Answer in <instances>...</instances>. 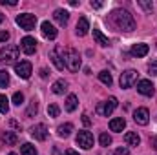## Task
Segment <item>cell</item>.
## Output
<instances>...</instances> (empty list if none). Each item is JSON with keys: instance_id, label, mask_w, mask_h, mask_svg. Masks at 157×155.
<instances>
[{"instance_id": "44", "label": "cell", "mask_w": 157, "mask_h": 155, "mask_svg": "<svg viewBox=\"0 0 157 155\" xmlns=\"http://www.w3.org/2000/svg\"><path fill=\"white\" fill-rule=\"evenodd\" d=\"M7 155H17V153H15V152H11V153H7Z\"/></svg>"}, {"instance_id": "35", "label": "cell", "mask_w": 157, "mask_h": 155, "mask_svg": "<svg viewBox=\"0 0 157 155\" xmlns=\"http://www.w3.org/2000/svg\"><path fill=\"white\" fill-rule=\"evenodd\" d=\"M9 31H0V42H7L9 40Z\"/></svg>"}, {"instance_id": "2", "label": "cell", "mask_w": 157, "mask_h": 155, "mask_svg": "<svg viewBox=\"0 0 157 155\" xmlns=\"http://www.w3.org/2000/svg\"><path fill=\"white\" fill-rule=\"evenodd\" d=\"M64 66L70 71H73V73H77L78 70H80L82 62H80V55H78L77 49H73V47L64 49Z\"/></svg>"}, {"instance_id": "31", "label": "cell", "mask_w": 157, "mask_h": 155, "mask_svg": "<svg viewBox=\"0 0 157 155\" xmlns=\"http://www.w3.org/2000/svg\"><path fill=\"white\" fill-rule=\"evenodd\" d=\"M99 142H101V146H110V144H112V137H110L108 133H101Z\"/></svg>"}, {"instance_id": "3", "label": "cell", "mask_w": 157, "mask_h": 155, "mask_svg": "<svg viewBox=\"0 0 157 155\" xmlns=\"http://www.w3.org/2000/svg\"><path fill=\"white\" fill-rule=\"evenodd\" d=\"M18 57H20V49L17 46H6L0 49V62L4 64H17Z\"/></svg>"}, {"instance_id": "37", "label": "cell", "mask_w": 157, "mask_h": 155, "mask_svg": "<svg viewBox=\"0 0 157 155\" xmlns=\"http://www.w3.org/2000/svg\"><path fill=\"white\" fill-rule=\"evenodd\" d=\"M0 4H2V6H17L15 0H0Z\"/></svg>"}, {"instance_id": "23", "label": "cell", "mask_w": 157, "mask_h": 155, "mask_svg": "<svg viewBox=\"0 0 157 155\" xmlns=\"http://www.w3.org/2000/svg\"><path fill=\"white\" fill-rule=\"evenodd\" d=\"M77 104H78V100H77V95H68V99H66V112H75L77 110Z\"/></svg>"}, {"instance_id": "13", "label": "cell", "mask_w": 157, "mask_h": 155, "mask_svg": "<svg viewBox=\"0 0 157 155\" xmlns=\"http://www.w3.org/2000/svg\"><path fill=\"white\" fill-rule=\"evenodd\" d=\"M31 137L37 141H46L48 139V128L44 124H35L31 128Z\"/></svg>"}, {"instance_id": "43", "label": "cell", "mask_w": 157, "mask_h": 155, "mask_svg": "<svg viewBox=\"0 0 157 155\" xmlns=\"http://www.w3.org/2000/svg\"><path fill=\"white\" fill-rule=\"evenodd\" d=\"M2 22H4V15L0 13V24H2Z\"/></svg>"}, {"instance_id": "14", "label": "cell", "mask_w": 157, "mask_h": 155, "mask_svg": "<svg viewBox=\"0 0 157 155\" xmlns=\"http://www.w3.org/2000/svg\"><path fill=\"white\" fill-rule=\"evenodd\" d=\"M40 31H42V35H44L46 39H51V40H53L55 37H57V29H55V26H53V24H49L48 20L40 24Z\"/></svg>"}, {"instance_id": "11", "label": "cell", "mask_w": 157, "mask_h": 155, "mask_svg": "<svg viewBox=\"0 0 157 155\" xmlns=\"http://www.w3.org/2000/svg\"><path fill=\"white\" fill-rule=\"evenodd\" d=\"M137 91L141 93V95H144V97H152L154 95V91H155V88H154V84L150 82V80H139L137 82Z\"/></svg>"}, {"instance_id": "41", "label": "cell", "mask_w": 157, "mask_h": 155, "mask_svg": "<svg viewBox=\"0 0 157 155\" xmlns=\"http://www.w3.org/2000/svg\"><path fill=\"white\" fill-rule=\"evenodd\" d=\"M40 77H42V78L48 77V70H46V68H42V70H40Z\"/></svg>"}, {"instance_id": "34", "label": "cell", "mask_w": 157, "mask_h": 155, "mask_svg": "<svg viewBox=\"0 0 157 155\" xmlns=\"http://www.w3.org/2000/svg\"><path fill=\"white\" fill-rule=\"evenodd\" d=\"M148 71H150L152 75H157V62H150V64H148Z\"/></svg>"}, {"instance_id": "33", "label": "cell", "mask_w": 157, "mask_h": 155, "mask_svg": "<svg viewBox=\"0 0 157 155\" xmlns=\"http://www.w3.org/2000/svg\"><path fill=\"white\" fill-rule=\"evenodd\" d=\"M137 4H139L144 11H152V7H154V6H152V2H146V0H139Z\"/></svg>"}, {"instance_id": "8", "label": "cell", "mask_w": 157, "mask_h": 155, "mask_svg": "<svg viewBox=\"0 0 157 155\" xmlns=\"http://www.w3.org/2000/svg\"><path fill=\"white\" fill-rule=\"evenodd\" d=\"M31 71H33V66L28 60H20V62L15 64V73L20 78H29L31 77Z\"/></svg>"}, {"instance_id": "28", "label": "cell", "mask_w": 157, "mask_h": 155, "mask_svg": "<svg viewBox=\"0 0 157 155\" xmlns=\"http://www.w3.org/2000/svg\"><path fill=\"white\" fill-rule=\"evenodd\" d=\"M9 112V100H7V97L6 95H0V113H7Z\"/></svg>"}, {"instance_id": "32", "label": "cell", "mask_w": 157, "mask_h": 155, "mask_svg": "<svg viewBox=\"0 0 157 155\" xmlns=\"http://www.w3.org/2000/svg\"><path fill=\"white\" fill-rule=\"evenodd\" d=\"M59 113H60V110H59L57 104H49L48 106V115L49 117H59Z\"/></svg>"}, {"instance_id": "26", "label": "cell", "mask_w": 157, "mask_h": 155, "mask_svg": "<svg viewBox=\"0 0 157 155\" xmlns=\"http://www.w3.org/2000/svg\"><path fill=\"white\" fill-rule=\"evenodd\" d=\"M99 80L102 82V84H106V86H112V82H113V78H112V73L110 71H101L99 73Z\"/></svg>"}, {"instance_id": "15", "label": "cell", "mask_w": 157, "mask_h": 155, "mask_svg": "<svg viewBox=\"0 0 157 155\" xmlns=\"http://www.w3.org/2000/svg\"><path fill=\"white\" fill-rule=\"evenodd\" d=\"M148 51H150V47H148V44H133L132 46V55L133 57H146L148 55Z\"/></svg>"}, {"instance_id": "16", "label": "cell", "mask_w": 157, "mask_h": 155, "mask_svg": "<svg viewBox=\"0 0 157 155\" xmlns=\"http://www.w3.org/2000/svg\"><path fill=\"white\" fill-rule=\"evenodd\" d=\"M53 18H55L60 26H66V24H68V20H70V13H68L66 9H55Z\"/></svg>"}, {"instance_id": "40", "label": "cell", "mask_w": 157, "mask_h": 155, "mask_svg": "<svg viewBox=\"0 0 157 155\" xmlns=\"http://www.w3.org/2000/svg\"><path fill=\"white\" fill-rule=\"evenodd\" d=\"M150 144L154 150H157V137H150Z\"/></svg>"}, {"instance_id": "36", "label": "cell", "mask_w": 157, "mask_h": 155, "mask_svg": "<svg viewBox=\"0 0 157 155\" xmlns=\"http://www.w3.org/2000/svg\"><path fill=\"white\" fill-rule=\"evenodd\" d=\"M115 155H130V150L124 148V146H122V148H117V150H115Z\"/></svg>"}, {"instance_id": "27", "label": "cell", "mask_w": 157, "mask_h": 155, "mask_svg": "<svg viewBox=\"0 0 157 155\" xmlns=\"http://www.w3.org/2000/svg\"><path fill=\"white\" fill-rule=\"evenodd\" d=\"M37 112H39V104H37V100L33 99V100H29V106H28L26 115H28V117H35V115H37Z\"/></svg>"}, {"instance_id": "5", "label": "cell", "mask_w": 157, "mask_h": 155, "mask_svg": "<svg viewBox=\"0 0 157 155\" xmlns=\"http://www.w3.org/2000/svg\"><path fill=\"white\" fill-rule=\"evenodd\" d=\"M135 82H137V71H135V70H126V71H122V73H121L119 84H121V88H122V89L132 88Z\"/></svg>"}, {"instance_id": "10", "label": "cell", "mask_w": 157, "mask_h": 155, "mask_svg": "<svg viewBox=\"0 0 157 155\" xmlns=\"http://www.w3.org/2000/svg\"><path fill=\"white\" fill-rule=\"evenodd\" d=\"M20 49L26 53V55H33L37 51V40L33 37H24L20 40Z\"/></svg>"}, {"instance_id": "39", "label": "cell", "mask_w": 157, "mask_h": 155, "mask_svg": "<svg viewBox=\"0 0 157 155\" xmlns=\"http://www.w3.org/2000/svg\"><path fill=\"white\" fill-rule=\"evenodd\" d=\"M91 7H93V9H101V7H102V2H93V0H91Z\"/></svg>"}, {"instance_id": "29", "label": "cell", "mask_w": 157, "mask_h": 155, "mask_svg": "<svg viewBox=\"0 0 157 155\" xmlns=\"http://www.w3.org/2000/svg\"><path fill=\"white\" fill-rule=\"evenodd\" d=\"M9 86V73L6 70H0V88Z\"/></svg>"}, {"instance_id": "6", "label": "cell", "mask_w": 157, "mask_h": 155, "mask_svg": "<svg viewBox=\"0 0 157 155\" xmlns=\"http://www.w3.org/2000/svg\"><path fill=\"white\" fill-rule=\"evenodd\" d=\"M119 100L115 99V97H110L106 102H101L99 106H97V113L99 115H104V117H110L112 113H113V110L117 108Z\"/></svg>"}, {"instance_id": "12", "label": "cell", "mask_w": 157, "mask_h": 155, "mask_svg": "<svg viewBox=\"0 0 157 155\" xmlns=\"http://www.w3.org/2000/svg\"><path fill=\"white\" fill-rule=\"evenodd\" d=\"M133 120H135L137 124H141V126H146V124L150 122V113H148V110H146V108H137V110L133 112Z\"/></svg>"}, {"instance_id": "18", "label": "cell", "mask_w": 157, "mask_h": 155, "mask_svg": "<svg viewBox=\"0 0 157 155\" xmlns=\"http://www.w3.org/2000/svg\"><path fill=\"white\" fill-rule=\"evenodd\" d=\"M124 142L128 146H139L141 144V137L135 131H128V133H124Z\"/></svg>"}, {"instance_id": "42", "label": "cell", "mask_w": 157, "mask_h": 155, "mask_svg": "<svg viewBox=\"0 0 157 155\" xmlns=\"http://www.w3.org/2000/svg\"><path fill=\"white\" fill-rule=\"evenodd\" d=\"M64 155H78V153H77V152H73V150H68Z\"/></svg>"}, {"instance_id": "20", "label": "cell", "mask_w": 157, "mask_h": 155, "mask_svg": "<svg viewBox=\"0 0 157 155\" xmlns=\"http://www.w3.org/2000/svg\"><path fill=\"white\" fill-rule=\"evenodd\" d=\"M126 128V120L122 117H117V119H112L110 120V130L112 131H122Z\"/></svg>"}, {"instance_id": "30", "label": "cell", "mask_w": 157, "mask_h": 155, "mask_svg": "<svg viewBox=\"0 0 157 155\" xmlns=\"http://www.w3.org/2000/svg\"><path fill=\"white\" fill-rule=\"evenodd\" d=\"M11 100H13V104H15V106H20V104L24 102V95H22L20 91H15V93H13V99H11Z\"/></svg>"}, {"instance_id": "1", "label": "cell", "mask_w": 157, "mask_h": 155, "mask_svg": "<svg viewBox=\"0 0 157 155\" xmlns=\"http://www.w3.org/2000/svg\"><path fill=\"white\" fill-rule=\"evenodd\" d=\"M112 22L122 31H133L135 29V20L130 11L126 9H113L112 11Z\"/></svg>"}, {"instance_id": "24", "label": "cell", "mask_w": 157, "mask_h": 155, "mask_svg": "<svg viewBox=\"0 0 157 155\" xmlns=\"http://www.w3.org/2000/svg\"><path fill=\"white\" fill-rule=\"evenodd\" d=\"M71 131H73V124L71 122H66V124H60L59 126V135L60 137H70Z\"/></svg>"}, {"instance_id": "17", "label": "cell", "mask_w": 157, "mask_h": 155, "mask_svg": "<svg viewBox=\"0 0 157 155\" xmlns=\"http://www.w3.org/2000/svg\"><path fill=\"white\" fill-rule=\"evenodd\" d=\"M88 31H90V22H88L86 17H80L77 22V35L84 37V35H88Z\"/></svg>"}, {"instance_id": "21", "label": "cell", "mask_w": 157, "mask_h": 155, "mask_svg": "<svg viewBox=\"0 0 157 155\" xmlns=\"http://www.w3.org/2000/svg\"><path fill=\"white\" fill-rule=\"evenodd\" d=\"M93 39L97 40V44H101V46H110V40H108V37L101 31V29H93Z\"/></svg>"}, {"instance_id": "9", "label": "cell", "mask_w": 157, "mask_h": 155, "mask_svg": "<svg viewBox=\"0 0 157 155\" xmlns=\"http://www.w3.org/2000/svg\"><path fill=\"white\" fill-rule=\"evenodd\" d=\"M77 144L82 148V150H90V148H93V135H91L90 131H86V130L78 131L77 133Z\"/></svg>"}, {"instance_id": "19", "label": "cell", "mask_w": 157, "mask_h": 155, "mask_svg": "<svg viewBox=\"0 0 157 155\" xmlns=\"http://www.w3.org/2000/svg\"><path fill=\"white\" fill-rule=\"evenodd\" d=\"M51 89H53L55 95H64V91L68 89V82H66L64 78H59V80L51 86Z\"/></svg>"}, {"instance_id": "38", "label": "cell", "mask_w": 157, "mask_h": 155, "mask_svg": "<svg viewBox=\"0 0 157 155\" xmlns=\"http://www.w3.org/2000/svg\"><path fill=\"white\" fill-rule=\"evenodd\" d=\"M82 122H84V126H90V124H91V119L84 113V115H82Z\"/></svg>"}, {"instance_id": "7", "label": "cell", "mask_w": 157, "mask_h": 155, "mask_svg": "<svg viewBox=\"0 0 157 155\" xmlns=\"http://www.w3.org/2000/svg\"><path fill=\"white\" fill-rule=\"evenodd\" d=\"M49 59H51V62L55 64V68L59 70V71H62L66 66H64V49L62 47H53L51 51H49Z\"/></svg>"}, {"instance_id": "25", "label": "cell", "mask_w": 157, "mask_h": 155, "mask_svg": "<svg viewBox=\"0 0 157 155\" xmlns=\"http://www.w3.org/2000/svg\"><path fill=\"white\" fill-rule=\"evenodd\" d=\"M20 153L22 155H37V148L31 142H26V144L20 146Z\"/></svg>"}, {"instance_id": "4", "label": "cell", "mask_w": 157, "mask_h": 155, "mask_svg": "<svg viewBox=\"0 0 157 155\" xmlns=\"http://www.w3.org/2000/svg\"><path fill=\"white\" fill-rule=\"evenodd\" d=\"M17 24L24 31H31L37 26V15H33V13H22V15L17 17Z\"/></svg>"}, {"instance_id": "22", "label": "cell", "mask_w": 157, "mask_h": 155, "mask_svg": "<svg viewBox=\"0 0 157 155\" xmlns=\"http://www.w3.org/2000/svg\"><path fill=\"white\" fill-rule=\"evenodd\" d=\"M2 139H4V142H6V144H9V146H15V144H17V141H18V137H17V133H15V131H4Z\"/></svg>"}]
</instances>
